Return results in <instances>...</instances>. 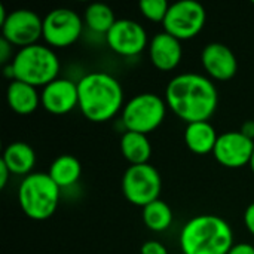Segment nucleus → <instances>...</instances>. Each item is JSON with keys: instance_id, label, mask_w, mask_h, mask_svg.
<instances>
[{"instance_id": "12", "label": "nucleus", "mask_w": 254, "mask_h": 254, "mask_svg": "<svg viewBox=\"0 0 254 254\" xmlns=\"http://www.w3.org/2000/svg\"><path fill=\"white\" fill-rule=\"evenodd\" d=\"M254 150V140L241 131H226L219 135L213 155L226 168H241L249 165Z\"/></svg>"}, {"instance_id": "16", "label": "nucleus", "mask_w": 254, "mask_h": 254, "mask_svg": "<svg viewBox=\"0 0 254 254\" xmlns=\"http://www.w3.org/2000/svg\"><path fill=\"white\" fill-rule=\"evenodd\" d=\"M219 134L210 121L186 124L183 140L186 147L196 155H207L214 150Z\"/></svg>"}, {"instance_id": "28", "label": "nucleus", "mask_w": 254, "mask_h": 254, "mask_svg": "<svg viewBox=\"0 0 254 254\" xmlns=\"http://www.w3.org/2000/svg\"><path fill=\"white\" fill-rule=\"evenodd\" d=\"M240 131H241V132H243L246 137H249L250 140H254V121L253 119H249V121H246V122L241 125Z\"/></svg>"}, {"instance_id": "21", "label": "nucleus", "mask_w": 254, "mask_h": 254, "mask_svg": "<svg viewBox=\"0 0 254 254\" xmlns=\"http://www.w3.org/2000/svg\"><path fill=\"white\" fill-rule=\"evenodd\" d=\"M83 22L86 28H89L95 34H107V31L112 28V25L116 22V16L113 9L100 1L89 3L85 7L83 12Z\"/></svg>"}, {"instance_id": "2", "label": "nucleus", "mask_w": 254, "mask_h": 254, "mask_svg": "<svg viewBox=\"0 0 254 254\" xmlns=\"http://www.w3.org/2000/svg\"><path fill=\"white\" fill-rule=\"evenodd\" d=\"M79 110L95 124L113 119L125 106L121 82L107 71H89L77 80Z\"/></svg>"}, {"instance_id": "29", "label": "nucleus", "mask_w": 254, "mask_h": 254, "mask_svg": "<svg viewBox=\"0 0 254 254\" xmlns=\"http://www.w3.org/2000/svg\"><path fill=\"white\" fill-rule=\"evenodd\" d=\"M12 176V173L9 171V168L0 161V189H4L6 188V183L9 180V177Z\"/></svg>"}, {"instance_id": "27", "label": "nucleus", "mask_w": 254, "mask_h": 254, "mask_svg": "<svg viewBox=\"0 0 254 254\" xmlns=\"http://www.w3.org/2000/svg\"><path fill=\"white\" fill-rule=\"evenodd\" d=\"M228 254H254V246L250 243H238L231 247Z\"/></svg>"}, {"instance_id": "17", "label": "nucleus", "mask_w": 254, "mask_h": 254, "mask_svg": "<svg viewBox=\"0 0 254 254\" xmlns=\"http://www.w3.org/2000/svg\"><path fill=\"white\" fill-rule=\"evenodd\" d=\"M37 156L34 149L24 141L9 143L1 155V162L9 168V171L15 176H28L33 173Z\"/></svg>"}, {"instance_id": "19", "label": "nucleus", "mask_w": 254, "mask_h": 254, "mask_svg": "<svg viewBox=\"0 0 254 254\" xmlns=\"http://www.w3.org/2000/svg\"><path fill=\"white\" fill-rule=\"evenodd\" d=\"M121 153L129 165L149 164L152 155V144L146 134L135 131H124L119 141Z\"/></svg>"}, {"instance_id": "22", "label": "nucleus", "mask_w": 254, "mask_h": 254, "mask_svg": "<svg viewBox=\"0 0 254 254\" xmlns=\"http://www.w3.org/2000/svg\"><path fill=\"white\" fill-rule=\"evenodd\" d=\"M141 219L146 228L152 232H165L170 229L173 223V210L171 207L162 201L156 199L146 207H143Z\"/></svg>"}, {"instance_id": "26", "label": "nucleus", "mask_w": 254, "mask_h": 254, "mask_svg": "<svg viewBox=\"0 0 254 254\" xmlns=\"http://www.w3.org/2000/svg\"><path fill=\"white\" fill-rule=\"evenodd\" d=\"M243 220H244L246 229L254 237V202L247 205V208L244 211V216H243Z\"/></svg>"}, {"instance_id": "1", "label": "nucleus", "mask_w": 254, "mask_h": 254, "mask_svg": "<svg viewBox=\"0 0 254 254\" xmlns=\"http://www.w3.org/2000/svg\"><path fill=\"white\" fill-rule=\"evenodd\" d=\"M168 109L186 124L210 121L217 110L219 92L214 82L196 71L176 74L165 88Z\"/></svg>"}, {"instance_id": "9", "label": "nucleus", "mask_w": 254, "mask_h": 254, "mask_svg": "<svg viewBox=\"0 0 254 254\" xmlns=\"http://www.w3.org/2000/svg\"><path fill=\"white\" fill-rule=\"evenodd\" d=\"M83 18L70 7H55L43 16L42 39L51 48H67L83 33Z\"/></svg>"}, {"instance_id": "13", "label": "nucleus", "mask_w": 254, "mask_h": 254, "mask_svg": "<svg viewBox=\"0 0 254 254\" xmlns=\"http://www.w3.org/2000/svg\"><path fill=\"white\" fill-rule=\"evenodd\" d=\"M40 106L52 115H65L79 107L77 82L57 77L40 91Z\"/></svg>"}, {"instance_id": "14", "label": "nucleus", "mask_w": 254, "mask_h": 254, "mask_svg": "<svg viewBox=\"0 0 254 254\" xmlns=\"http://www.w3.org/2000/svg\"><path fill=\"white\" fill-rule=\"evenodd\" d=\"M201 64L211 80H229L238 71L234 51L222 42H210L201 51Z\"/></svg>"}, {"instance_id": "20", "label": "nucleus", "mask_w": 254, "mask_h": 254, "mask_svg": "<svg viewBox=\"0 0 254 254\" xmlns=\"http://www.w3.org/2000/svg\"><path fill=\"white\" fill-rule=\"evenodd\" d=\"M48 174L60 189H65L79 182L82 176V164L76 156L64 153L52 161Z\"/></svg>"}, {"instance_id": "8", "label": "nucleus", "mask_w": 254, "mask_h": 254, "mask_svg": "<svg viewBox=\"0 0 254 254\" xmlns=\"http://www.w3.org/2000/svg\"><path fill=\"white\" fill-rule=\"evenodd\" d=\"M207 21V10L196 0H179L170 4L162 22L164 31L176 39L189 40L199 34Z\"/></svg>"}, {"instance_id": "31", "label": "nucleus", "mask_w": 254, "mask_h": 254, "mask_svg": "<svg viewBox=\"0 0 254 254\" xmlns=\"http://www.w3.org/2000/svg\"><path fill=\"white\" fill-rule=\"evenodd\" d=\"M249 165H250V168H252V171H253V174H254V150H253V155H252V159H250V162H249Z\"/></svg>"}, {"instance_id": "30", "label": "nucleus", "mask_w": 254, "mask_h": 254, "mask_svg": "<svg viewBox=\"0 0 254 254\" xmlns=\"http://www.w3.org/2000/svg\"><path fill=\"white\" fill-rule=\"evenodd\" d=\"M7 15H9V12H6V9H4V6H3V4H0V25L6 21Z\"/></svg>"}, {"instance_id": "11", "label": "nucleus", "mask_w": 254, "mask_h": 254, "mask_svg": "<svg viewBox=\"0 0 254 254\" xmlns=\"http://www.w3.org/2000/svg\"><path fill=\"white\" fill-rule=\"evenodd\" d=\"M109 48L121 57L140 55L149 46V36L146 28L134 19L119 18L106 34Z\"/></svg>"}, {"instance_id": "3", "label": "nucleus", "mask_w": 254, "mask_h": 254, "mask_svg": "<svg viewBox=\"0 0 254 254\" xmlns=\"http://www.w3.org/2000/svg\"><path fill=\"white\" fill-rule=\"evenodd\" d=\"M179 244L183 254H228L234 246V232L223 217L198 214L183 225Z\"/></svg>"}, {"instance_id": "5", "label": "nucleus", "mask_w": 254, "mask_h": 254, "mask_svg": "<svg viewBox=\"0 0 254 254\" xmlns=\"http://www.w3.org/2000/svg\"><path fill=\"white\" fill-rule=\"evenodd\" d=\"M22 213L31 220H48L57 211L61 189L48 173H31L25 176L16 192Z\"/></svg>"}, {"instance_id": "23", "label": "nucleus", "mask_w": 254, "mask_h": 254, "mask_svg": "<svg viewBox=\"0 0 254 254\" xmlns=\"http://www.w3.org/2000/svg\"><path fill=\"white\" fill-rule=\"evenodd\" d=\"M168 7L170 3L167 0H141L138 3L141 15L152 22H164Z\"/></svg>"}, {"instance_id": "7", "label": "nucleus", "mask_w": 254, "mask_h": 254, "mask_svg": "<svg viewBox=\"0 0 254 254\" xmlns=\"http://www.w3.org/2000/svg\"><path fill=\"white\" fill-rule=\"evenodd\" d=\"M122 193L128 202L137 207L159 199L162 179L159 171L150 164L129 165L122 176Z\"/></svg>"}, {"instance_id": "32", "label": "nucleus", "mask_w": 254, "mask_h": 254, "mask_svg": "<svg viewBox=\"0 0 254 254\" xmlns=\"http://www.w3.org/2000/svg\"><path fill=\"white\" fill-rule=\"evenodd\" d=\"M253 3H254V1H253Z\"/></svg>"}, {"instance_id": "25", "label": "nucleus", "mask_w": 254, "mask_h": 254, "mask_svg": "<svg viewBox=\"0 0 254 254\" xmlns=\"http://www.w3.org/2000/svg\"><path fill=\"white\" fill-rule=\"evenodd\" d=\"M13 55H15V52H13V45L9 43L4 37H0V63H1L3 65L10 64Z\"/></svg>"}, {"instance_id": "18", "label": "nucleus", "mask_w": 254, "mask_h": 254, "mask_svg": "<svg viewBox=\"0 0 254 254\" xmlns=\"http://www.w3.org/2000/svg\"><path fill=\"white\" fill-rule=\"evenodd\" d=\"M9 107L18 115H30L40 106V92L36 86L21 80H10L6 89Z\"/></svg>"}, {"instance_id": "6", "label": "nucleus", "mask_w": 254, "mask_h": 254, "mask_svg": "<svg viewBox=\"0 0 254 254\" xmlns=\"http://www.w3.org/2000/svg\"><path fill=\"white\" fill-rule=\"evenodd\" d=\"M167 107V101L161 95L155 92H141L125 103L119 119L125 131H135L147 135L164 122Z\"/></svg>"}, {"instance_id": "4", "label": "nucleus", "mask_w": 254, "mask_h": 254, "mask_svg": "<svg viewBox=\"0 0 254 254\" xmlns=\"http://www.w3.org/2000/svg\"><path fill=\"white\" fill-rule=\"evenodd\" d=\"M10 65L13 68V77L36 88H43L49 82L58 77L61 63L54 48L42 43H34L25 48H19Z\"/></svg>"}, {"instance_id": "15", "label": "nucleus", "mask_w": 254, "mask_h": 254, "mask_svg": "<svg viewBox=\"0 0 254 254\" xmlns=\"http://www.w3.org/2000/svg\"><path fill=\"white\" fill-rule=\"evenodd\" d=\"M150 63L161 71L174 70L183 57V46L179 39L167 31L156 33L147 46Z\"/></svg>"}, {"instance_id": "24", "label": "nucleus", "mask_w": 254, "mask_h": 254, "mask_svg": "<svg viewBox=\"0 0 254 254\" xmlns=\"http://www.w3.org/2000/svg\"><path fill=\"white\" fill-rule=\"evenodd\" d=\"M140 254H168L167 247L156 240H149L146 241L141 249H140Z\"/></svg>"}, {"instance_id": "10", "label": "nucleus", "mask_w": 254, "mask_h": 254, "mask_svg": "<svg viewBox=\"0 0 254 254\" xmlns=\"http://www.w3.org/2000/svg\"><path fill=\"white\" fill-rule=\"evenodd\" d=\"M1 37L18 48L34 45L43 34V18L31 9H15L9 12L0 25Z\"/></svg>"}]
</instances>
